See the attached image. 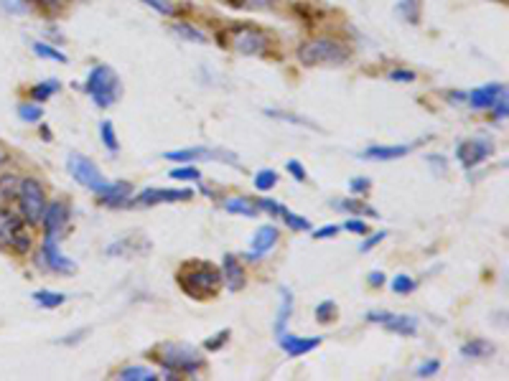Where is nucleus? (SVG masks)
Returning a JSON list of instances; mask_svg holds the SVG:
<instances>
[{
    "label": "nucleus",
    "instance_id": "4",
    "mask_svg": "<svg viewBox=\"0 0 509 381\" xmlns=\"http://www.w3.org/2000/svg\"><path fill=\"white\" fill-rule=\"evenodd\" d=\"M84 89H87V94L92 97V102L97 104V107H102V110L112 107V104L120 99V92H123L120 76H117V71L112 69V66H107V64H97V66L89 69Z\"/></svg>",
    "mask_w": 509,
    "mask_h": 381
},
{
    "label": "nucleus",
    "instance_id": "33",
    "mask_svg": "<svg viewBox=\"0 0 509 381\" xmlns=\"http://www.w3.org/2000/svg\"><path fill=\"white\" fill-rule=\"evenodd\" d=\"M18 115H21V120L24 122H41L44 110L39 107V104L24 102V104H18Z\"/></svg>",
    "mask_w": 509,
    "mask_h": 381
},
{
    "label": "nucleus",
    "instance_id": "32",
    "mask_svg": "<svg viewBox=\"0 0 509 381\" xmlns=\"http://www.w3.org/2000/svg\"><path fill=\"white\" fill-rule=\"evenodd\" d=\"M34 51L39 54L41 59H51V61L66 64V56H64V54L59 51L56 46H49V44H44V41H36V44H34Z\"/></svg>",
    "mask_w": 509,
    "mask_h": 381
},
{
    "label": "nucleus",
    "instance_id": "49",
    "mask_svg": "<svg viewBox=\"0 0 509 381\" xmlns=\"http://www.w3.org/2000/svg\"><path fill=\"white\" fill-rule=\"evenodd\" d=\"M341 231V226L339 224H328V226H321V229H316L313 231V239H331V237H336Z\"/></svg>",
    "mask_w": 509,
    "mask_h": 381
},
{
    "label": "nucleus",
    "instance_id": "11",
    "mask_svg": "<svg viewBox=\"0 0 509 381\" xmlns=\"http://www.w3.org/2000/svg\"><path fill=\"white\" fill-rule=\"evenodd\" d=\"M59 242H61V237H49V234H44L41 265L46 267V270H51V272H59V275H71V272L76 270V265L69 260V257H64V254H61V249H59Z\"/></svg>",
    "mask_w": 509,
    "mask_h": 381
},
{
    "label": "nucleus",
    "instance_id": "53",
    "mask_svg": "<svg viewBox=\"0 0 509 381\" xmlns=\"http://www.w3.org/2000/svg\"><path fill=\"white\" fill-rule=\"evenodd\" d=\"M367 283L372 285V288H382V285H385V275H382V272H372Z\"/></svg>",
    "mask_w": 509,
    "mask_h": 381
},
{
    "label": "nucleus",
    "instance_id": "19",
    "mask_svg": "<svg viewBox=\"0 0 509 381\" xmlns=\"http://www.w3.org/2000/svg\"><path fill=\"white\" fill-rule=\"evenodd\" d=\"M413 151V145H372L362 153L364 161H395V158H405Z\"/></svg>",
    "mask_w": 509,
    "mask_h": 381
},
{
    "label": "nucleus",
    "instance_id": "12",
    "mask_svg": "<svg viewBox=\"0 0 509 381\" xmlns=\"http://www.w3.org/2000/svg\"><path fill=\"white\" fill-rule=\"evenodd\" d=\"M193 196L191 188H148L141 196L130 198L128 206H158V203H176L188 201Z\"/></svg>",
    "mask_w": 509,
    "mask_h": 381
},
{
    "label": "nucleus",
    "instance_id": "16",
    "mask_svg": "<svg viewBox=\"0 0 509 381\" xmlns=\"http://www.w3.org/2000/svg\"><path fill=\"white\" fill-rule=\"evenodd\" d=\"M222 283L227 285L232 293H240L242 288L247 285V275H245V267H242V262L234 257V254H224L222 260Z\"/></svg>",
    "mask_w": 509,
    "mask_h": 381
},
{
    "label": "nucleus",
    "instance_id": "2",
    "mask_svg": "<svg viewBox=\"0 0 509 381\" xmlns=\"http://www.w3.org/2000/svg\"><path fill=\"white\" fill-rule=\"evenodd\" d=\"M161 366L166 369V376L176 374H196L204 369V356L199 348L188 346V343H161L151 351Z\"/></svg>",
    "mask_w": 509,
    "mask_h": 381
},
{
    "label": "nucleus",
    "instance_id": "50",
    "mask_svg": "<svg viewBox=\"0 0 509 381\" xmlns=\"http://www.w3.org/2000/svg\"><path fill=\"white\" fill-rule=\"evenodd\" d=\"M385 237H387L385 231H377V234H372V237H369L367 242H362V247H359V252H369V249H372V247H377V244H380Z\"/></svg>",
    "mask_w": 509,
    "mask_h": 381
},
{
    "label": "nucleus",
    "instance_id": "26",
    "mask_svg": "<svg viewBox=\"0 0 509 381\" xmlns=\"http://www.w3.org/2000/svg\"><path fill=\"white\" fill-rule=\"evenodd\" d=\"M34 303L39 308H46V310H54V308L64 305L66 303V295L64 293H51V290H39V293L31 295Z\"/></svg>",
    "mask_w": 509,
    "mask_h": 381
},
{
    "label": "nucleus",
    "instance_id": "41",
    "mask_svg": "<svg viewBox=\"0 0 509 381\" xmlns=\"http://www.w3.org/2000/svg\"><path fill=\"white\" fill-rule=\"evenodd\" d=\"M229 333H232V330H229V328L219 330V333H217V335H211L209 341H206V343H204V348H206V351H219V348H222V346H224V343H227V341H229Z\"/></svg>",
    "mask_w": 509,
    "mask_h": 381
},
{
    "label": "nucleus",
    "instance_id": "35",
    "mask_svg": "<svg viewBox=\"0 0 509 381\" xmlns=\"http://www.w3.org/2000/svg\"><path fill=\"white\" fill-rule=\"evenodd\" d=\"M281 219L288 224V229H293V231H308L311 229V221L308 219H303V216H298V214H293V211H283L281 214Z\"/></svg>",
    "mask_w": 509,
    "mask_h": 381
},
{
    "label": "nucleus",
    "instance_id": "25",
    "mask_svg": "<svg viewBox=\"0 0 509 381\" xmlns=\"http://www.w3.org/2000/svg\"><path fill=\"white\" fill-rule=\"evenodd\" d=\"M115 379L117 381H153V379H158V374L153 369H148V366H125V369L117 371Z\"/></svg>",
    "mask_w": 509,
    "mask_h": 381
},
{
    "label": "nucleus",
    "instance_id": "34",
    "mask_svg": "<svg viewBox=\"0 0 509 381\" xmlns=\"http://www.w3.org/2000/svg\"><path fill=\"white\" fill-rule=\"evenodd\" d=\"M336 313H339V308H336L334 300H323V303H318L316 305L318 323H331V320L336 318Z\"/></svg>",
    "mask_w": 509,
    "mask_h": 381
},
{
    "label": "nucleus",
    "instance_id": "44",
    "mask_svg": "<svg viewBox=\"0 0 509 381\" xmlns=\"http://www.w3.org/2000/svg\"><path fill=\"white\" fill-rule=\"evenodd\" d=\"M438 371H440V361H438V358H430V361H425V364L418 366V376H423V379L438 374Z\"/></svg>",
    "mask_w": 509,
    "mask_h": 381
},
{
    "label": "nucleus",
    "instance_id": "48",
    "mask_svg": "<svg viewBox=\"0 0 509 381\" xmlns=\"http://www.w3.org/2000/svg\"><path fill=\"white\" fill-rule=\"evenodd\" d=\"M387 76H390L393 81H405V84H410V81H415V79H418L415 71H410V69H393Z\"/></svg>",
    "mask_w": 509,
    "mask_h": 381
},
{
    "label": "nucleus",
    "instance_id": "45",
    "mask_svg": "<svg viewBox=\"0 0 509 381\" xmlns=\"http://www.w3.org/2000/svg\"><path fill=\"white\" fill-rule=\"evenodd\" d=\"M258 208H263V211H268V214H273V216H281L283 211H286V206L283 203H278V201H273V198H263V201L258 203Z\"/></svg>",
    "mask_w": 509,
    "mask_h": 381
},
{
    "label": "nucleus",
    "instance_id": "3",
    "mask_svg": "<svg viewBox=\"0 0 509 381\" xmlns=\"http://www.w3.org/2000/svg\"><path fill=\"white\" fill-rule=\"evenodd\" d=\"M349 59V49L336 39H308L298 46V61L303 66H339Z\"/></svg>",
    "mask_w": 509,
    "mask_h": 381
},
{
    "label": "nucleus",
    "instance_id": "28",
    "mask_svg": "<svg viewBox=\"0 0 509 381\" xmlns=\"http://www.w3.org/2000/svg\"><path fill=\"white\" fill-rule=\"evenodd\" d=\"M398 13L408 24H418V21H420V0H400Z\"/></svg>",
    "mask_w": 509,
    "mask_h": 381
},
{
    "label": "nucleus",
    "instance_id": "30",
    "mask_svg": "<svg viewBox=\"0 0 509 381\" xmlns=\"http://www.w3.org/2000/svg\"><path fill=\"white\" fill-rule=\"evenodd\" d=\"M100 135H102V143L110 153H120V143H117V135H115V125L110 120H105L100 125Z\"/></svg>",
    "mask_w": 509,
    "mask_h": 381
},
{
    "label": "nucleus",
    "instance_id": "46",
    "mask_svg": "<svg viewBox=\"0 0 509 381\" xmlns=\"http://www.w3.org/2000/svg\"><path fill=\"white\" fill-rule=\"evenodd\" d=\"M286 168H288V173H291L296 181H306V178H308V176H306L303 163H301V161H288V163H286Z\"/></svg>",
    "mask_w": 509,
    "mask_h": 381
},
{
    "label": "nucleus",
    "instance_id": "9",
    "mask_svg": "<svg viewBox=\"0 0 509 381\" xmlns=\"http://www.w3.org/2000/svg\"><path fill=\"white\" fill-rule=\"evenodd\" d=\"M492 153H494V143L489 138H484V135H481V138L463 140V143H458V148H456L458 163H461L466 171H471V168H476L479 163H484Z\"/></svg>",
    "mask_w": 509,
    "mask_h": 381
},
{
    "label": "nucleus",
    "instance_id": "52",
    "mask_svg": "<svg viewBox=\"0 0 509 381\" xmlns=\"http://www.w3.org/2000/svg\"><path fill=\"white\" fill-rule=\"evenodd\" d=\"M36 6L46 8V11H59V8H64L69 0H34Z\"/></svg>",
    "mask_w": 509,
    "mask_h": 381
},
{
    "label": "nucleus",
    "instance_id": "24",
    "mask_svg": "<svg viewBox=\"0 0 509 381\" xmlns=\"http://www.w3.org/2000/svg\"><path fill=\"white\" fill-rule=\"evenodd\" d=\"M281 313H278V318H276V335H281V333H286V328H288V320H291V313H293V295H291V290L288 288H281Z\"/></svg>",
    "mask_w": 509,
    "mask_h": 381
},
{
    "label": "nucleus",
    "instance_id": "21",
    "mask_svg": "<svg viewBox=\"0 0 509 381\" xmlns=\"http://www.w3.org/2000/svg\"><path fill=\"white\" fill-rule=\"evenodd\" d=\"M222 208H224V211H229V214H240V216H247V219H255V216L260 214L258 203H255V201H250V198H245V196L224 198V201H222Z\"/></svg>",
    "mask_w": 509,
    "mask_h": 381
},
{
    "label": "nucleus",
    "instance_id": "38",
    "mask_svg": "<svg viewBox=\"0 0 509 381\" xmlns=\"http://www.w3.org/2000/svg\"><path fill=\"white\" fill-rule=\"evenodd\" d=\"M171 178L173 181H199L201 178V173L199 171H196V168L193 166H186V168H173V171H171Z\"/></svg>",
    "mask_w": 509,
    "mask_h": 381
},
{
    "label": "nucleus",
    "instance_id": "5",
    "mask_svg": "<svg viewBox=\"0 0 509 381\" xmlns=\"http://www.w3.org/2000/svg\"><path fill=\"white\" fill-rule=\"evenodd\" d=\"M18 206H21V216H24L26 224L36 226L41 224L44 214H46L49 198L44 186L39 183L36 178H24L18 183Z\"/></svg>",
    "mask_w": 509,
    "mask_h": 381
},
{
    "label": "nucleus",
    "instance_id": "20",
    "mask_svg": "<svg viewBox=\"0 0 509 381\" xmlns=\"http://www.w3.org/2000/svg\"><path fill=\"white\" fill-rule=\"evenodd\" d=\"M504 89V84H486V87H479L474 92L466 94V102L474 107V110H489L494 102H497L499 92Z\"/></svg>",
    "mask_w": 509,
    "mask_h": 381
},
{
    "label": "nucleus",
    "instance_id": "47",
    "mask_svg": "<svg viewBox=\"0 0 509 381\" xmlns=\"http://www.w3.org/2000/svg\"><path fill=\"white\" fill-rule=\"evenodd\" d=\"M341 229L351 231V234H367L369 226H367V221H362V219H346V224L341 226Z\"/></svg>",
    "mask_w": 509,
    "mask_h": 381
},
{
    "label": "nucleus",
    "instance_id": "18",
    "mask_svg": "<svg viewBox=\"0 0 509 381\" xmlns=\"http://www.w3.org/2000/svg\"><path fill=\"white\" fill-rule=\"evenodd\" d=\"M278 343H281V348L288 353V356L298 358V356H306V353H311L313 348L321 346V338H301V335L281 333L278 335Z\"/></svg>",
    "mask_w": 509,
    "mask_h": 381
},
{
    "label": "nucleus",
    "instance_id": "27",
    "mask_svg": "<svg viewBox=\"0 0 509 381\" xmlns=\"http://www.w3.org/2000/svg\"><path fill=\"white\" fill-rule=\"evenodd\" d=\"M59 79H46V81H39V84H34L31 87V99L34 102H46V99H51L54 94L59 92Z\"/></svg>",
    "mask_w": 509,
    "mask_h": 381
},
{
    "label": "nucleus",
    "instance_id": "10",
    "mask_svg": "<svg viewBox=\"0 0 509 381\" xmlns=\"http://www.w3.org/2000/svg\"><path fill=\"white\" fill-rule=\"evenodd\" d=\"M369 323H380L385 330L398 335H415L418 333V318L413 315H395L387 310H369L367 313Z\"/></svg>",
    "mask_w": 509,
    "mask_h": 381
},
{
    "label": "nucleus",
    "instance_id": "37",
    "mask_svg": "<svg viewBox=\"0 0 509 381\" xmlns=\"http://www.w3.org/2000/svg\"><path fill=\"white\" fill-rule=\"evenodd\" d=\"M18 183L21 181H16V176H3L0 178V198H13L18 193Z\"/></svg>",
    "mask_w": 509,
    "mask_h": 381
},
{
    "label": "nucleus",
    "instance_id": "14",
    "mask_svg": "<svg viewBox=\"0 0 509 381\" xmlns=\"http://www.w3.org/2000/svg\"><path fill=\"white\" fill-rule=\"evenodd\" d=\"M97 196L110 208L128 206L130 198H133V186H130L128 181H112V183H105L102 190H97Z\"/></svg>",
    "mask_w": 509,
    "mask_h": 381
},
{
    "label": "nucleus",
    "instance_id": "36",
    "mask_svg": "<svg viewBox=\"0 0 509 381\" xmlns=\"http://www.w3.org/2000/svg\"><path fill=\"white\" fill-rule=\"evenodd\" d=\"M415 288H418V283L410 275H398V278L393 280V290L398 295H410V293H415Z\"/></svg>",
    "mask_w": 509,
    "mask_h": 381
},
{
    "label": "nucleus",
    "instance_id": "55",
    "mask_svg": "<svg viewBox=\"0 0 509 381\" xmlns=\"http://www.w3.org/2000/svg\"><path fill=\"white\" fill-rule=\"evenodd\" d=\"M448 99H451V102H466V92H453Z\"/></svg>",
    "mask_w": 509,
    "mask_h": 381
},
{
    "label": "nucleus",
    "instance_id": "7",
    "mask_svg": "<svg viewBox=\"0 0 509 381\" xmlns=\"http://www.w3.org/2000/svg\"><path fill=\"white\" fill-rule=\"evenodd\" d=\"M227 44L232 51L245 54V56H265L270 51V39L255 26H237V29L227 31Z\"/></svg>",
    "mask_w": 509,
    "mask_h": 381
},
{
    "label": "nucleus",
    "instance_id": "13",
    "mask_svg": "<svg viewBox=\"0 0 509 381\" xmlns=\"http://www.w3.org/2000/svg\"><path fill=\"white\" fill-rule=\"evenodd\" d=\"M41 224L49 237H61L66 224H69V206L64 201H51L46 206V214H44Z\"/></svg>",
    "mask_w": 509,
    "mask_h": 381
},
{
    "label": "nucleus",
    "instance_id": "6",
    "mask_svg": "<svg viewBox=\"0 0 509 381\" xmlns=\"http://www.w3.org/2000/svg\"><path fill=\"white\" fill-rule=\"evenodd\" d=\"M0 249H11L16 254L31 252V237L24 216H16L8 208H0Z\"/></svg>",
    "mask_w": 509,
    "mask_h": 381
},
{
    "label": "nucleus",
    "instance_id": "29",
    "mask_svg": "<svg viewBox=\"0 0 509 381\" xmlns=\"http://www.w3.org/2000/svg\"><path fill=\"white\" fill-rule=\"evenodd\" d=\"M276 183H278V173L276 171H270V168H263V171L255 173V188L263 190V193L276 188Z\"/></svg>",
    "mask_w": 509,
    "mask_h": 381
},
{
    "label": "nucleus",
    "instance_id": "51",
    "mask_svg": "<svg viewBox=\"0 0 509 381\" xmlns=\"http://www.w3.org/2000/svg\"><path fill=\"white\" fill-rule=\"evenodd\" d=\"M237 3L247 8H270V6H276V3H281V0H237Z\"/></svg>",
    "mask_w": 509,
    "mask_h": 381
},
{
    "label": "nucleus",
    "instance_id": "23",
    "mask_svg": "<svg viewBox=\"0 0 509 381\" xmlns=\"http://www.w3.org/2000/svg\"><path fill=\"white\" fill-rule=\"evenodd\" d=\"M331 206L339 208V211H346V214H351V216H380L375 208L369 206V203L359 201L357 196L344 198V201H331Z\"/></svg>",
    "mask_w": 509,
    "mask_h": 381
},
{
    "label": "nucleus",
    "instance_id": "22",
    "mask_svg": "<svg viewBox=\"0 0 509 381\" xmlns=\"http://www.w3.org/2000/svg\"><path fill=\"white\" fill-rule=\"evenodd\" d=\"M494 343H489L486 338H471L461 346V356L463 358H489L494 356Z\"/></svg>",
    "mask_w": 509,
    "mask_h": 381
},
{
    "label": "nucleus",
    "instance_id": "43",
    "mask_svg": "<svg viewBox=\"0 0 509 381\" xmlns=\"http://www.w3.org/2000/svg\"><path fill=\"white\" fill-rule=\"evenodd\" d=\"M369 188H372V183H369L367 178H351L349 181V190L354 193V196H367Z\"/></svg>",
    "mask_w": 509,
    "mask_h": 381
},
{
    "label": "nucleus",
    "instance_id": "40",
    "mask_svg": "<svg viewBox=\"0 0 509 381\" xmlns=\"http://www.w3.org/2000/svg\"><path fill=\"white\" fill-rule=\"evenodd\" d=\"M141 3H146L148 8H153L156 13H161V16H173V3L171 0H141Z\"/></svg>",
    "mask_w": 509,
    "mask_h": 381
},
{
    "label": "nucleus",
    "instance_id": "31",
    "mask_svg": "<svg viewBox=\"0 0 509 381\" xmlns=\"http://www.w3.org/2000/svg\"><path fill=\"white\" fill-rule=\"evenodd\" d=\"M173 34L183 36L186 41H196V44H206V41H209L196 26H191V24H173Z\"/></svg>",
    "mask_w": 509,
    "mask_h": 381
},
{
    "label": "nucleus",
    "instance_id": "39",
    "mask_svg": "<svg viewBox=\"0 0 509 381\" xmlns=\"http://www.w3.org/2000/svg\"><path fill=\"white\" fill-rule=\"evenodd\" d=\"M492 110H494V120H504L507 117V112H509V104H507V87L499 92V97H497V102L492 104Z\"/></svg>",
    "mask_w": 509,
    "mask_h": 381
},
{
    "label": "nucleus",
    "instance_id": "8",
    "mask_svg": "<svg viewBox=\"0 0 509 381\" xmlns=\"http://www.w3.org/2000/svg\"><path fill=\"white\" fill-rule=\"evenodd\" d=\"M69 173H71V178H74L76 183L84 186V188H89V190H94V193L105 188V183H107V181L102 178L100 168L94 166L89 158L79 156V153H71L69 156Z\"/></svg>",
    "mask_w": 509,
    "mask_h": 381
},
{
    "label": "nucleus",
    "instance_id": "42",
    "mask_svg": "<svg viewBox=\"0 0 509 381\" xmlns=\"http://www.w3.org/2000/svg\"><path fill=\"white\" fill-rule=\"evenodd\" d=\"M0 6L6 8L8 13H16V16L29 13V0H0Z\"/></svg>",
    "mask_w": 509,
    "mask_h": 381
},
{
    "label": "nucleus",
    "instance_id": "17",
    "mask_svg": "<svg viewBox=\"0 0 509 381\" xmlns=\"http://www.w3.org/2000/svg\"><path fill=\"white\" fill-rule=\"evenodd\" d=\"M276 244H278V229H276V226H270V224L260 226L258 234L252 237V249L245 254V260H250V262L260 260V257H263V254H268L270 249L276 247Z\"/></svg>",
    "mask_w": 509,
    "mask_h": 381
},
{
    "label": "nucleus",
    "instance_id": "15",
    "mask_svg": "<svg viewBox=\"0 0 509 381\" xmlns=\"http://www.w3.org/2000/svg\"><path fill=\"white\" fill-rule=\"evenodd\" d=\"M163 158H168V161H176V163H191V161H199V158H204V161H224V163H232V166H240L234 156H229V153H227V156H217V153L209 151V148H181V151L163 153Z\"/></svg>",
    "mask_w": 509,
    "mask_h": 381
},
{
    "label": "nucleus",
    "instance_id": "1",
    "mask_svg": "<svg viewBox=\"0 0 509 381\" xmlns=\"http://www.w3.org/2000/svg\"><path fill=\"white\" fill-rule=\"evenodd\" d=\"M176 283L183 290L186 298H193V300H211L217 298L219 290H222V270L214 267L211 262H201V260H191L183 262L176 272Z\"/></svg>",
    "mask_w": 509,
    "mask_h": 381
},
{
    "label": "nucleus",
    "instance_id": "54",
    "mask_svg": "<svg viewBox=\"0 0 509 381\" xmlns=\"http://www.w3.org/2000/svg\"><path fill=\"white\" fill-rule=\"evenodd\" d=\"M89 333V330L87 328H82V330H76V333L74 335H66V338H64V341H61V343H79V341H82V335H87Z\"/></svg>",
    "mask_w": 509,
    "mask_h": 381
}]
</instances>
